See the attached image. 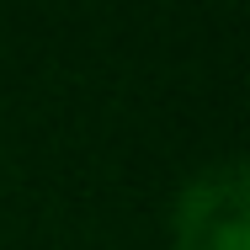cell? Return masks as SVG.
<instances>
[{
    "label": "cell",
    "instance_id": "obj_1",
    "mask_svg": "<svg viewBox=\"0 0 250 250\" xmlns=\"http://www.w3.org/2000/svg\"><path fill=\"white\" fill-rule=\"evenodd\" d=\"M250 176L245 160H224L187 181L176 197V250H250Z\"/></svg>",
    "mask_w": 250,
    "mask_h": 250
}]
</instances>
